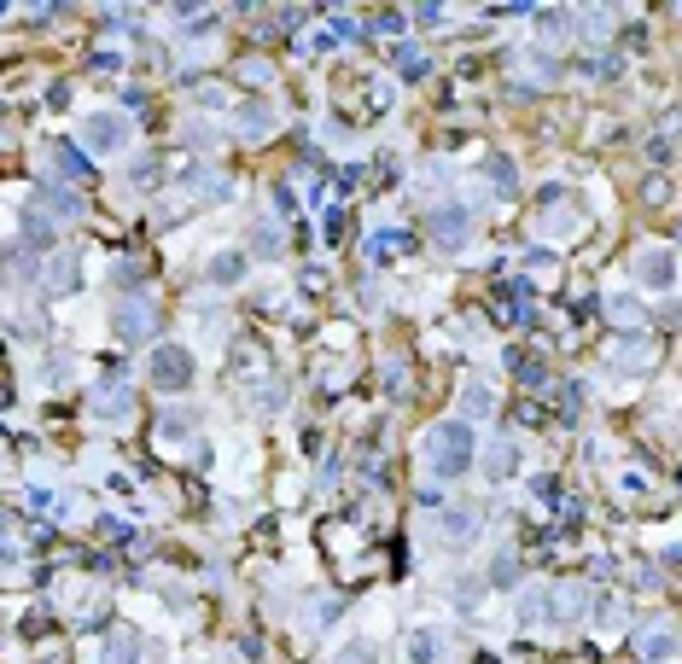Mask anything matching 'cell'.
<instances>
[{"instance_id":"83f0119b","label":"cell","mask_w":682,"mask_h":664,"mask_svg":"<svg viewBox=\"0 0 682 664\" xmlns=\"http://www.w3.org/2000/svg\"><path fill=\"white\" fill-rule=\"evenodd\" d=\"M397 245H403V233H374V239H368V257H374V263H391V257H397Z\"/></svg>"},{"instance_id":"603a6c76","label":"cell","mask_w":682,"mask_h":664,"mask_svg":"<svg viewBox=\"0 0 682 664\" xmlns=\"http://www.w3.org/2000/svg\"><path fill=\"white\" fill-rule=\"evenodd\" d=\"M461 408H467V414H490V408H496V391H490L484 379H461Z\"/></svg>"},{"instance_id":"9a60e30c","label":"cell","mask_w":682,"mask_h":664,"mask_svg":"<svg viewBox=\"0 0 682 664\" xmlns=\"http://www.w3.org/2000/svg\"><path fill=\"white\" fill-rule=\"evenodd\" d=\"M35 204H47V216H53V222H76V216H82L76 193H70V187H53V181H47V187H35Z\"/></svg>"},{"instance_id":"d6986e66","label":"cell","mask_w":682,"mask_h":664,"mask_svg":"<svg viewBox=\"0 0 682 664\" xmlns=\"http://www.w3.org/2000/svg\"><path fill=\"white\" fill-rule=\"evenodd\" d=\"M245 251H216V257H210V286H239V280H245Z\"/></svg>"},{"instance_id":"d4e9b609","label":"cell","mask_w":682,"mask_h":664,"mask_svg":"<svg viewBox=\"0 0 682 664\" xmlns=\"http://www.w3.org/2000/svg\"><path fill=\"white\" fill-rule=\"evenodd\" d=\"M251 257H280V228H274V222H257V228H251Z\"/></svg>"},{"instance_id":"2e32d148","label":"cell","mask_w":682,"mask_h":664,"mask_svg":"<svg viewBox=\"0 0 682 664\" xmlns=\"http://www.w3.org/2000/svg\"><path fill=\"white\" fill-rule=\"evenodd\" d=\"M653 356H659V350H653L648 338H624V344L613 350V367H618V373H648Z\"/></svg>"},{"instance_id":"277c9868","label":"cell","mask_w":682,"mask_h":664,"mask_svg":"<svg viewBox=\"0 0 682 664\" xmlns=\"http://www.w3.org/2000/svg\"><path fill=\"white\" fill-rule=\"evenodd\" d=\"M193 373H199V362H193L187 344H158V350H152V385H158V391H187Z\"/></svg>"},{"instance_id":"1f68e13d","label":"cell","mask_w":682,"mask_h":664,"mask_svg":"<svg viewBox=\"0 0 682 664\" xmlns=\"http://www.w3.org/2000/svg\"><path fill=\"white\" fill-rule=\"evenodd\" d=\"M642 193H648V204H665V199H671V181H665V175H653Z\"/></svg>"},{"instance_id":"5b68a950","label":"cell","mask_w":682,"mask_h":664,"mask_svg":"<svg viewBox=\"0 0 682 664\" xmlns=\"http://www.w3.org/2000/svg\"><path fill=\"white\" fill-rule=\"evenodd\" d=\"M117 338L123 344H140V338H152L158 332V309H152V298L146 292H129V298H117Z\"/></svg>"},{"instance_id":"f546056e","label":"cell","mask_w":682,"mask_h":664,"mask_svg":"<svg viewBox=\"0 0 682 664\" xmlns=\"http://www.w3.org/2000/svg\"><path fill=\"white\" fill-rule=\"evenodd\" d=\"M490 583H496V589H513V583H519V560H513V554H502V560L490 565Z\"/></svg>"},{"instance_id":"3957f363","label":"cell","mask_w":682,"mask_h":664,"mask_svg":"<svg viewBox=\"0 0 682 664\" xmlns=\"http://www.w3.org/2000/svg\"><path fill=\"white\" fill-rule=\"evenodd\" d=\"M426 233H432V245H438V251H461V245L473 239V210H467L461 199L432 204V216H426Z\"/></svg>"},{"instance_id":"7402d4cb","label":"cell","mask_w":682,"mask_h":664,"mask_svg":"<svg viewBox=\"0 0 682 664\" xmlns=\"http://www.w3.org/2000/svg\"><path fill=\"white\" fill-rule=\"evenodd\" d=\"M537 35H543V41H566V35H572V12L543 6V12H537Z\"/></svg>"},{"instance_id":"f1b7e54d","label":"cell","mask_w":682,"mask_h":664,"mask_svg":"<svg viewBox=\"0 0 682 664\" xmlns=\"http://www.w3.org/2000/svg\"><path fill=\"white\" fill-rule=\"evenodd\" d=\"M333 664H379V653H374V641H350V647L333 653Z\"/></svg>"},{"instance_id":"52a82bcc","label":"cell","mask_w":682,"mask_h":664,"mask_svg":"<svg viewBox=\"0 0 682 664\" xmlns=\"http://www.w3.org/2000/svg\"><path fill=\"white\" fill-rule=\"evenodd\" d=\"M76 280H82V263H76V251H53V263L35 274L41 298H65V292H76Z\"/></svg>"},{"instance_id":"ba28073f","label":"cell","mask_w":682,"mask_h":664,"mask_svg":"<svg viewBox=\"0 0 682 664\" xmlns=\"http://www.w3.org/2000/svg\"><path fill=\"white\" fill-rule=\"evenodd\" d=\"M636 280L653 286V292H665V286L677 280V257H671V245H642V251H636Z\"/></svg>"},{"instance_id":"e0dca14e","label":"cell","mask_w":682,"mask_h":664,"mask_svg":"<svg viewBox=\"0 0 682 664\" xmlns=\"http://www.w3.org/2000/svg\"><path fill=\"white\" fill-rule=\"evenodd\" d=\"M181 187H187V193H199V199H228V193H234V181H228V175H216V169H187V175H181Z\"/></svg>"},{"instance_id":"8992f818","label":"cell","mask_w":682,"mask_h":664,"mask_svg":"<svg viewBox=\"0 0 682 664\" xmlns=\"http://www.w3.org/2000/svg\"><path fill=\"white\" fill-rule=\"evenodd\" d=\"M88 414L100 426H123V420H135V391L123 379H105V385H94V397H88Z\"/></svg>"},{"instance_id":"e575fe53","label":"cell","mask_w":682,"mask_h":664,"mask_svg":"<svg viewBox=\"0 0 682 664\" xmlns=\"http://www.w3.org/2000/svg\"><path fill=\"white\" fill-rule=\"evenodd\" d=\"M47 105H70V82H53V88H47Z\"/></svg>"},{"instance_id":"4fadbf2b","label":"cell","mask_w":682,"mask_h":664,"mask_svg":"<svg viewBox=\"0 0 682 664\" xmlns=\"http://www.w3.org/2000/svg\"><path fill=\"white\" fill-rule=\"evenodd\" d=\"M88 164H94V158H82V146H65V140H59V146H47V169H53L59 181H82Z\"/></svg>"},{"instance_id":"6da1fadb","label":"cell","mask_w":682,"mask_h":664,"mask_svg":"<svg viewBox=\"0 0 682 664\" xmlns=\"http://www.w3.org/2000/svg\"><path fill=\"white\" fill-rule=\"evenodd\" d=\"M426 461H432V472L438 478H467L478 461V437L473 426L455 414V420H438L432 432H426Z\"/></svg>"},{"instance_id":"ac0fdd59","label":"cell","mask_w":682,"mask_h":664,"mask_svg":"<svg viewBox=\"0 0 682 664\" xmlns=\"http://www.w3.org/2000/svg\"><path fill=\"white\" fill-rule=\"evenodd\" d=\"M53 239H59L53 216H47L41 204H30V216H24V245H41V257H47V251H53Z\"/></svg>"},{"instance_id":"30bf717a","label":"cell","mask_w":682,"mask_h":664,"mask_svg":"<svg viewBox=\"0 0 682 664\" xmlns=\"http://www.w3.org/2000/svg\"><path fill=\"white\" fill-rule=\"evenodd\" d=\"M438 536H444V548H473L478 542V507H444Z\"/></svg>"},{"instance_id":"4316f807","label":"cell","mask_w":682,"mask_h":664,"mask_svg":"<svg viewBox=\"0 0 682 664\" xmlns=\"http://www.w3.org/2000/svg\"><path fill=\"white\" fill-rule=\"evenodd\" d=\"M578 30L589 35V41H607V35H613V12H601V6H595V12H583Z\"/></svg>"},{"instance_id":"9c48e42d","label":"cell","mask_w":682,"mask_h":664,"mask_svg":"<svg viewBox=\"0 0 682 664\" xmlns=\"http://www.w3.org/2000/svg\"><path fill=\"white\" fill-rule=\"evenodd\" d=\"M280 129V111H274L269 100H245L234 111V134L239 140H263V134H274Z\"/></svg>"},{"instance_id":"4dcf8cb0","label":"cell","mask_w":682,"mask_h":664,"mask_svg":"<svg viewBox=\"0 0 682 664\" xmlns=\"http://www.w3.org/2000/svg\"><path fill=\"white\" fill-rule=\"evenodd\" d=\"M490 181H496L502 193H513V187H519V169H513L508 158H490Z\"/></svg>"},{"instance_id":"d6a6232c","label":"cell","mask_w":682,"mask_h":664,"mask_svg":"<svg viewBox=\"0 0 682 664\" xmlns=\"http://www.w3.org/2000/svg\"><path fill=\"white\" fill-rule=\"evenodd\" d=\"M449 12L444 6H414V24H444Z\"/></svg>"},{"instance_id":"7a4b0ae2","label":"cell","mask_w":682,"mask_h":664,"mask_svg":"<svg viewBox=\"0 0 682 664\" xmlns=\"http://www.w3.org/2000/svg\"><path fill=\"white\" fill-rule=\"evenodd\" d=\"M129 140H135V123L123 111H82V123H76V146L88 158H117V152H129Z\"/></svg>"},{"instance_id":"ffe728a7","label":"cell","mask_w":682,"mask_h":664,"mask_svg":"<svg viewBox=\"0 0 682 664\" xmlns=\"http://www.w3.org/2000/svg\"><path fill=\"white\" fill-rule=\"evenodd\" d=\"M636 653L648 664H665L671 653H677V635L671 630H636Z\"/></svg>"},{"instance_id":"5bb4252c","label":"cell","mask_w":682,"mask_h":664,"mask_svg":"<svg viewBox=\"0 0 682 664\" xmlns=\"http://www.w3.org/2000/svg\"><path fill=\"white\" fill-rule=\"evenodd\" d=\"M438 653H444L438 630H432V624H414L409 641H403V659H409V664H438Z\"/></svg>"},{"instance_id":"8fae6325","label":"cell","mask_w":682,"mask_h":664,"mask_svg":"<svg viewBox=\"0 0 682 664\" xmlns=\"http://www.w3.org/2000/svg\"><path fill=\"white\" fill-rule=\"evenodd\" d=\"M601 315H607L613 327H624V332L648 327V303H642V298H630V292H613V298H601Z\"/></svg>"},{"instance_id":"836d02e7","label":"cell","mask_w":682,"mask_h":664,"mask_svg":"<svg viewBox=\"0 0 682 664\" xmlns=\"http://www.w3.org/2000/svg\"><path fill=\"white\" fill-rule=\"evenodd\" d=\"M210 140H216V134H210L205 123H193V129H187V146H199V152H210Z\"/></svg>"},{"instance_id":"44dd1931","label":"cell","mask_w":682,"mask_h":664,"mask_svg":"<svg viewBox=\"0 0 682 664\" xmlns=\"http://www.w3.org/2000/svg\"><path fill=\"white\" fill-rule=\"evenodd\" d=\"M105 664H140V635L135 630H111V641H105Z\"/></svg>"},{"instance_id":"cb8c5ba5","label":"cell","mask_w":682,"mask_h":664,"mask_svg":"<svg viewBox=\"0 0 682 664\" xmlns=\"http://www.w3.org/2000/svg\"><path fill=\"white\" fill-rule=\"evenodd\" d=\"M426 70H432V59H426L420 47H397V76H403V82H420Z\"/></svg>"},{"instance_id":"484cf974","label":"cell","mask_w":682,"mask_h":664,"mask_svg":"<svg viewBox=\"0 0 682 664\" xmlns=\"http://www.w3.org/2000/svg\"><path fill=\"white\" fill-rule=\"evenodd\" d=\"M158 437H164V443H187V437H193V420H187V414H164V420H158Z\"/></svg>"},{"instance_id":"7c38bea8","label":"cell","mask_w":682,"mask_h":664,"mask_svg":"<svg viewBox=\"0 0 682 664\" xmlns=\"http://www.w3.org/2000/svg\"><path fill=\"white\" fill-rule=\"evenodd\" d=\"M484 472H490V484H508L513 472H519V443H513V437H496V443L484 449Z\"/></svg>"}]
</instances>
